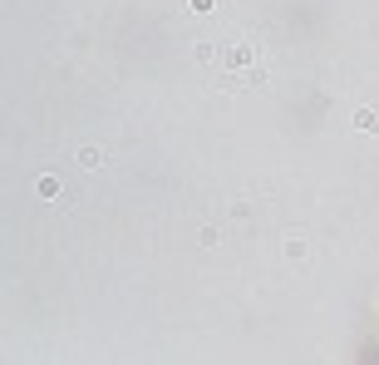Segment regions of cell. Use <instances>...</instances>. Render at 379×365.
<instances>
[{
	"label": "cell",
	"instance_id": "cell-1",
	"mask_svg": "<svg viewBox=\"0 0 379 365\" xmlns=\"http://www.w3.org/2000/svg\"><path fill=\"white\" fill-rule=\"evenodd\" d=\"M197 59H202V70L212 74V84L227 89V94L257 89L271 74L266 45H261V35H251V30H232V35H222V40H207L197 50Z\"/></svg>",
	"mask_w": 379,
	"mask_h": 365
}]
</instances>
